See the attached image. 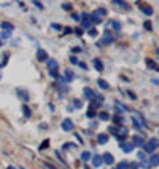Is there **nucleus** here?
<instances>
[{"label":"nucleus","mask_w":159,"mask_h":169,"mask_svg":"<svg viewBox=\"0 0 159 169\" xmlns=\"http://www.w3.org/2000/svg\"><path fill=\"white\" fill-rule=\"evenodd\" d=\"M132 144L135 145V147H143V144H145V139H143V136H134V139H132Z\"/></svg>","instance_id":"6"},{"label":"nucleus","mask_w":159,"mask_h":169,"mask_svg":"<svg viewBox=\"0 0 159 169\" xmlns=\"http://www.w3.org/2000/svg\"><path fill=\"white\" fill-rule=\"evenodd\" d=\"M0 78H2V75H0Z\"/></svg>","instance_id":"51"},{"label":"nucleus","mask_w":159,"mask_h":169,"mask_svg":"<svg viewBox=\"0 0 159 169\" xmlns=\"http://www.w3.org/2000/svg\"><path fill=\"white\" fill-rule=\"evenodd\" d=\"M113 3H115V5H119L123 10H127V8H129V5L124 2V0H113Z\"/></svg>","instance_id":"17"},{"label":"nucleus","mask_w":159,"mask_h":169,"mask_svg":"<svg viewBox=\"0 0 159 169\" xmlns=\"http://www.w3.org/2000/svg\"><path fill=\"white\" fill-rule=\"evenodd\" d=\"M72 19H75V21H80V16L77 15V13H73V15H72Z\"/></svg>","instance_id":"45"},{"label":"nucleus","mask_w":159,"mask_h":169,"mask_svg":"<svg viewBox=\"0 0 159 169\" xmlns=\"http://www.w3.org/2000/svg\"><path fill=\"white\" fill-rule=\"evenodd\" d=\"M94 96H96V93L92 91L91 88H85V97H86V99H89V101H91Z\"/></svg>","instance_id":"14"},{"label":"nucleus","mask_w":159,"mask_h":169,"mask_svg":"<svg viewBox=\"0 0 159 169\" xmlns=\"http://www.w3.org/2000/svg\"><path fill=\"white\" fill-rule=\"evenodd\" d=\"M73 105L77 107V109H80V107H81V101H80V99H75V101H73Z\"/></svg>","instance_id":"36"},{"label":"nucleus","mask_w":159,"mask_h":169,"mask_svg":"<svg viewBox=\"0 0 159 169\" xmlns=\"http://www.w3.org/2000/svg\"><path fill=\"white\" fill-rule=\"evenodd\" d=\"M75 137H77V140H78L80 144H83V139H81V136H80V134H77V133H75Z\"/></svg>","instance_id":"40"},{"label":"nucleus","mask_w":159,"mask_h":169,"mask_svg":"<svg viewBox=\"0 0 159 169\" xmlns=\"http://www.w3.org/2000/svg\"><path fill=\"white\" fill-rule=\"evenodd\" d=\"M34 5H35L37 8H40V10H41V8H43V5H41L40 2H37V0H35V2H34Z\"/></svg>","instance_id":"43"},{"label":"nucleus","mask_w":159,"mask_h":169,"mask_svg":"<svg viewBox=\"0 0 159 169\" xmlns=\"http://www.w3.org/2000/svg\"><path fill=\"white\" fill-rule=\"evenodd\" d=\"M146 64H148V67H151L153 70H156V72H159V67H158V64H156V62H153L151 59H148V61H146Z\"/></svg>","instance_id":"22"},{"label":"nucleus","mask_w":159,"mask_h":169,"mask_svg":"<svg viewBox=\"0 0 159 169\" xmlns=\"http://www.w3.org/2000/svg\"><path fill=\"white\" fill-rule=\"evenodd\" d=\"M99 86L102 88V90H110V84H108V83H107V82H105V80H102V78L99 80Z\"/></svg>","instance_id":"23"},{"label":"nucleus","mask_w":159,"mask_h":169,"mask_svg":"<svg viewBox=\"0 0 159 169\" xmlns=\"http://www.w3.org/2000/svg\"><path fill=\"white\" fill-rule=\"evenodd\" d=\"M18 93H19V97H21L22 101H26V102L29 101V94H27L26 91H21V90H18Z\"/></svg>","instance_id":"24"},{"label":"nucleus","mask_w":159,"mask_h":169,"mask_svg":"<svg viewBox=\"0 0 159 169\" xmlns=\"http://www.w3.org/2000/svg\"><path fill=\"white\" fill-rule=\"evenodd\" d=\"M94 67H96V70H99V72L104 70V64H102L100 59H94Z\"/></svg>","instance_id":"18"},{"label":"nucleus","mask_w":159,"mask_h":169,"mask_svg":"<svg viewBox=\"0 0 159 169\" xmlns=\"http://www.w3.org/2000/svg\"><path fill=\"white\" fill-rule=\"evenodd\" d=\"M8 169H16V168H13V166H8Z\"/></svg>","instance_id":"49"},{"label":"nucleus","mask_w":159,"mask_h":169,"mask_svg":"<svg viewBox=\"0 0 159 169\" xmlns=\"http://www.w3.org/2000/svg\"><path fill=\"white\" fill-rule=\"evenodd\" d=\"M75 34H77V35H81V34H83V29H80V27H77V29H75Z\"/></svg>","instance_id":"41"},{"label":"nucleus","mask_w":159,"mask_h":169,"mask_svg":"<svg viewBox=\"0 0 159 169\" xmlns=\"http://www.w3.org/2000/svg\"><path fill=\"white\" fill-rule=\"evenodd\" d=\"M45 166H46V168H48V169H56V168L53 166V164H49V163H45Z\"/></svg>","instance_id":"46"},{"label":"nucleus","mask_w":159,"mask_h":169,"mask_svg":"<svg viewBox=\"0 0 159 169\" xmlns=\"http://www.w3.org/2000/svg\"><path fill=\"white\" fill-rule=\"evenodd\" d=\"M62 8H64V10H67V11H70V10H72V5H70V3H64Z\"/></svg>","instance_id":"38"},{"label":"nucleus","mask_w":159,"mask_h":169,"mask_svg":"<svg viewBox=\"0 0 159 169\" xmlns=\"http://www.w3.org/2000/svg\"><path fill=\"white\" fill-rule=\"evenodd\" d=\"M149 164H151V166H159V155L151 153V156H149Z\"/></svg>","instance_id":"11"},{"label":"nucleus","mask_w":159,"mask_h":169,"mask_svg":"<svg viewBox=\"0 0 159 169\" xmlns=\"http://www.w3.org/2000/svg\"><path fill=\"white\" fill-rule=\"evenodd\" d=\"M86 116H88V118H94V116H96V109H92V107H91V109L86 112Z\"/></svg>","instance_id":"26"},{"label":"nucleus","mask_w":159,"mask_h":169,"mask_svg":"<svg viewBox=\"0 0 159 169\" xmlns=\"http://www.w3.org/2000/svg\"><path fill=\"white\" fill-rule=\"evenodd\" d=\"M64 75H65V82H67V83L73 80V72H72L70 69H65V70H64Z\"/></svg>","instance_id":"13"},{"label":"nucleus","mask_w":159,"mask_h":169,"mask_svg":"<svg viewBox=\"0 0 159 169\" xmlns=\"http://www.w3.org/2000/svg\"><path fill=\"white\" fill-rule=\"evenodd\" d=\"M118 169H129V163L127 161H121L118 164Z\"/></svg>","instance_id":"29"},{"label":"nucleus","mask_w":159,"mask_h":169,"mask_svg":"<svg viewBox=\"0 0 159 169\" xmlns=\"http://www.w3.org/2000/svg\"><path fill=\"white\" fill-rule=\"evenodd\" d=\"M113 121H115V125H121V123H123V116L115 115V116H113Z\"/></svg>","instance_id":"30"},{"label":"nucleus","mask_w":159,"mask_h":169,"mask_svg":"<svg viewBox=\"0 0 159 169\" xmlns=\"http://www.w3.org/2000/svg\"><path fill=\"white\" fill-rule=\"evenodd\" d=\"M115 169H118V168H115Z\"/></svg>","instance_id":"52"},{"label":"nucleus","mask_w":159,"mask_h":169,"mask_svg":"<svg viewBox=\"0 0 159 169\" xmlns=\"http://www.w3.org/2000/svg\"><path fill=\"white\" fill-rule=\"evenodd\" d=\"M134 147H135V145L132 142H123V144H121V148H123V152H126V153H130L134 150Z\"/></svg>","instance_id":"7"},{"label":"nucleus","mask_w":159,"mask_h":169,"mask_svg":"<svg viewBox=\"0 0 159 169\" xmlns=\"http://www.w3.org/2000/svg\"><path fill=\"white\" fill-rule=\"evenodd\" d=\"M91 156H92V155H91L89 152H83V153H81V159H83V161H88V159H91Z\"/></svg>","instance_id":"28"},{"label":"nucleus","mask_w":159,"mask_h":169,"mask_svg":"<svg viewBox=\"0 0 159 169\" xmlns=\"http://www.w3.org/2000/svg\"><path fill=\"white\" fill-rule=\"evenodd\" d=\"M127 94H129V97H130V99H134V101H135V99H137V96H135V94H134V93H132V91H129V93H127Z\"/></svg>","instance_id":"39"},{"label":"nucleus","mask_w":159,"mask_h":169,"mask_svg":"<svg viewBox=\"0 0 159 169\" xmlns=\"http://www.w3.org/2000/svg\"><path fill=\"white\" fill-rule=\"evenodd\" d=\"M113 155L111 153H104L102 155V163H105V164H113Z\"/></svg>","instance_id":"8"},{"label":"nucleus","mask_w":159,"mask_h":169,"mask_svg":"<svg viewBox=\"0 0 159 169\" xmlns=\"http://www.w3.org/2000/svg\"><path fill=\"white\" fill-rule=\"evenodd\" d=\"M110 26L113 27V29H116V30H121V24L118 21H110Z\"/></svg>","instance_id":"27"},{"label":"nucleus","mask_w":159,"mask_h":169,"mask_svg":"<svg viewBox=\"0 0 159 169\" xmlns=\"http://www.w3.org/2000/svg\"><path fill=\"white\" fill-rule=\"evenodd\" d=\"M51 27H53V29H62V27H60L59 24H51Z\"/></svg>","instance_id":"47"},{"label":"nucleus","mask_w":159,"mask_h":169,"mask_svg":"<svg viewBox=\"0 0 159 169\" xmlns=\"http://www.w3.org/2000/svg\"><path fill=\"white\" fill-rule=\"evenodd\" d=\"M143 148H145V152H146V153H153L154 150L158 148V140L156 139H149L146 144H143Z\"/></svg>","instance_id":"2"},{"label":"nucleus","mask_w":159,"mask_h":169,"mask_svg":"<svg viewBox=\"0 0 159 169\" xmlns=\"http://www.w3.org/2000/svg\"><path fill=\"white\" fill-rule=\"evenodd\" d=\"M97 116H99V118H100L102 121H107V120H110V113H108V112H100V113L97 115Z\"/></svg>","instance_id":"19"},{"label":"nucleus","mask_w":159,"mask_h":169,"mask_svg":"<svg viewBox=\"0 0 159 169\" xmlns=\"http://www.w3.org/2000/svg\"><path fill=\"white\" fill-rule=\"evenodd\" d=\"M89 35H92V37H96V35H97V32H96V29H89Z\"/></svg>","instance_id":"44"},{"label":"nucleus","mask_w":159,"mask_h":169,"mask_svg":"<svg viewBox=\"0 0 159 169\" xmlns=\"http://www.w3.org/2000/svg\"><path fill=\"white\" fill-rule=\"evenodd\" d=\"M91 159H92V166H96V168H99L100 164H102V156H99V155L91 156Z\"/></svg>","instance_id":"12"},{"label":"nucleus","mask_w":159,"mask_h":169,"mask_svg":"<svg viewBox=\"0 0 159 169\" xmlns=\"http://www.w3.org/2000/svg\"><path fill=\"white\" fill-rule=\"evenodd\" d=\"M137 158H138V161H143V159H146V156H145V153H143V152H138Z\"/></svg>","instance_id":"33"},{"label":"nucleus","mask_w":159,"mask_h":169,"mask_svg":"<svg viewBox=\"0 0 159 169\" xmlns=\"http://www.w3.org/2000/svg\"><path fill=\"white\" fill-rule=\"evenodd\" d=\"M140 166H142V168H149V166H151V164H149L148 161H146V159H143V161H140Z\"/></svg>","instance_id":"32"},{"label":"nucleus","mask_w":159,"mask_h":169,"mask_svg":"<svg viewBox=\"0 0 159 169\" xmlns=\"http://www.w3.org/2000/svg\"><path fill=\"white\" fill-rule=\"evenodd\" d=\"M60 126H62L64 131H72L73 129V121L70 120V118H65L62 123H60Z\"/></svg>","instance_id":"4"},{"label":"nucleus","mask_w":159,"mask_h":169,"mask_svg":"<svg viewBox=\"0 0 159 169\" xmlns=\"http://www.w3.org/2000/svg\"><path fill=\"white\" fill-rule=\"evenodd\" d=\"M132 125H134V128H135V129L142 133V123H138V120H137V118H132Z\"/></svg>","instance_id":"21"},{"label":"nucleus","mask_w":159,"mask_h":169,"mask_svg":"<svg viewBox=\"0 0 159 169\" xmlns=\"http://www.w3.org/2000/svg\"><path fill=\"white\" fill-rule=\"evenodd\" d=\"M143 27H145L146 30H151V22H149V21H146V22L143 24Z\"/></svg>","instance_id":"37"},{"label":"nucleus","mask_w":159,"mask_h":169,"mask_svg":"<svg viewBox=\"0 0 159 169\" xmlns=\"http://www.w3.org/2000/svg\"><path fill=\"white\" fill-rule=\"evenodd\" d=\"M80 19H81V24H83V27H85V29H89V26H91V21H88V15H86V13H83Z\"/></svg>","instance_id":"9"},{"label":"nucleus","mask_w":159,"mask_h":169,"mask_svg":"<svg viewBox=\"0 0 159 169\" xmlns=\"http://www.w3.org/2000/svg\"><path fill=\"white\" fill-rule=\"evenodd\" d=\"M105 15H107L105 8H99V10H96L91 15V21L94 22V24H99V22H102V16H105Z\"/></svg>","instance_id":"1"},{"label":"nucleus","mask_w":159,"mask_h":169,"mask_svg":"<svg viewBox=\"0 0 159 169\" xmlns=\"http://www.w3.org/2000/svg\"><path fill=\"white\" fill-rule=\"evenodd\" d=\"M49 75L53 78H57L59 77V73H57V69H49Z\"/></svg>","instance_id":"31"},{"label":"nucleus","mask_w":159,"mask_h":169,"mask_svg":"<svg viewBox=\"0 0 159 169\" xmlns=\"http://www.w3.org/2000/svg\"><path fill=\"white\" fill-rule=\"evenodd\" d=\"M70 62H72V64H78V59L75 58V56H72V58H70Z\"/></svg>","instance_id":"42"},{"label":"nucleus","mask_w":159,"mask_h":169,"mask_svg":"<svg viewBox=\"0 0 159 169\" xmlns=\"http://www.w3.org/2000/svg\"><path fill=\"white\" fill-rule=\"evenodd\" d=\"M158 54H159V50H158Z\"/></svg>","instance_id":"50"},{"label":"nucleus","mask_w":159,"mask_h":169,"mask_svg":"<svg viewBox=\"0 0 159 169\" xmlns=\"http://www.w3.org/2000/svg\"><path fill=\"white\" fill-rule=\"evenodd\" d=\"M48 144H49V140H48V139H45L43 142H41V145H40V148H41V150H43V148H46V147H48Z\"/></svg>","instance_id":"34"},{"label":"nucleus","mask_w":159,"mask_h":169,"mask_svg":"<svg viewBox=\"0 0 159 169\" xmlns=\"http://www.w3.org/2000/svg\"><path fill=\"white\" fill-rule=\"evenodd\" d=\"M22 113H24L27 118H30V115H32V112H30V109H29V105H22Z\"/></svg>","instance_id":"20"},{"label":"nucleus","mask_w":159,"mask_h":169,"mask_svg":"<svg viewBox=\"0 0 159 169\" xmlns=\"http://www.w3.org/2000/svg\"><path fill=\"white\" fill-rule=\"evenodd\" d=\"M138 8L142 10L146 16H151L153 15V8L149 7V5H145V3H138Z\"/></svg>","instance_id":"5"},{"label":"nucleus","mask_w":159,"mask_h":169,"mask_svg":"<svg viewBox=\"0 0 159 169\" xmlns=\"http://www.w3.org/2000/svg\"><path fill=\"white\" fill-rule=\"evenodd\" d=\"M115 42V37L111 35V32L107 29L105 32H104V35H102V40H100V43L102 45H111Z\"/></svg>","instance_id":"3"},{"label":"nucleus","mask_w":159,"mask_h":169,"mask_svg":"<svg viewBox=\"0 0 159 169\" xmlns=\"http://www.w3.org/2000/svg\"><path fill=\"white\" fill-rule=\"evenodd\" d=\"M2 29H5V30H13L15 27H13V24H10V22H2Z\"/></svg>","instance_id":"25"},{"label":"nucleus","mask_w":159,"mask_h":169,"mask_svg":"<svg viewBox=\"0 0 159 169\" xmlns=\"http://www.w3.org/2000/svg\"><path fill=\"white\" fill-rule=\"evenodd\" d=\"M46 62H48L49 69H57L59 67V64H57V61H56V59H46Z\"/></svg>","instance_id":"15"},{"label":"nucleus","mask_w":159,"mask_h":169,"mask_svg":"<svg viewBox=\"0 0 159 169\" xmlns=\"http://www.w3.org/2000/svg\"><path fill=\"white\" fill-rule=\"evenodd\" d=\"M107 140H108V136H107V134H99V136H97V142H99L100 145L107 144Z\"/></svg>","instance_id":"16"},{"label":"nucleus","mask_w":159,"mask_h":169,"mask_svg":"<svg viewBox=\"0 0 159 169\" xmlns=\"http://www.w3.org/2000/svg\"><path fill=\"white\" fill-rule=\"evenodd\" d=\"M158 147H159V144H158Z\"/></svg>","instance_id":"53"},{"label":"nucleus","mask_w":159,"mask_h":169,"mask_svg":"<svg viewBox=\"0 0 159 169\" xmlns=\"http://www.w3.org/2000/svg\"><path fill=\"white\" fill-rule=\"evenodd\" d=\"M78 65H80L81 69H86V64H85V62H78Z\"/></svg>","instance_id":"48"},{"label":"nucleus","mask_w":159,"mask_h":169,"mask_svg":"<svg viewBox=\"0 0 159 169\" xmlns=\"http://www.w3.org/2000/svg\"><path fill=\"white\" fill-rule=\"evenodd\" d=\"M37 59H38V61H46V59H48L46 51L45 50H38V51H37Z\"/></svg>","instance_id":"10"},{"label":"nucleus","mask_w":159,"mask_h":169,"mask_svg":"<svg viewBox=\"0 0 159 169\" xmlns=\"http://www.w3.org/2000/svg\"><path fill=\"white\" fill-rule=\"evenodd\" d=\"M10 35H11V30H5V32L2 34V39H8Z\"/></svg>","instance_id":"35"}]
</instances>
